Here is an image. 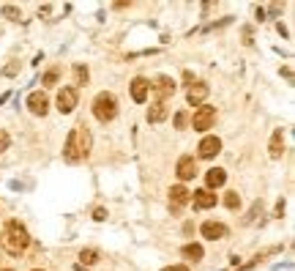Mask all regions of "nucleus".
<instances>
[{"label": "nucleus", "instance_id": "nucleus-1", "mask_svg": "<svg viewBox=\"0 0 295 271\" xmlns=\"http://www.w3.org/2000/svg\"><path fill=\"white\" fill-rule=\"evenodd\" d=\"M90 154V132L88 126H74L71 134H68L66 146H63V159H66L68 164H77L79 159H85Z\"/></svg>", "mask_w": 295, "mask_h": 271}, {"label": "nucleus", "instance_id": "nucleus-2", "mask_svg": "<svg viewBox=\"0 0 295 271\" xmlns=\"http://www.w3.org/2000/svg\"><path fill=\"white\" fill-rule=\"evenodd\" d=\"M0 244H3V250L8 252V255H22V252L27 250V244H30V236H27V230L22 228L16 219H11V222L3 228Z\"/></svg>", "mask_w": 295, "mask_h": 271}, {"label": "nucleus", "instance_id": "nucleus-3", "mask_svg": "<svg viewBox=\"0 0 295 271\" xmlns=\"http://www.w3.org/2000/svg\"><path fill=\"white\" fill-rule=\"evenodd\" d=\"M93 115L96 120H101V124H109V120H115V115H118V99H115L112 94H98L93 99Z\"/></svg>", "mask_w": 295, "mask_h": 271}, {"label": "nucleus", "instance_id": "nucleus-4", "mask_svg": "<svg viewBox=\"0 0 295 271\" xmlns=\"http://www.w3.org/2000/svg\"><path fill=\"white\" fill-rule=\"evenodd\" d=\"M213 124H216V107H211V104H202L192 118L194 132H208Z\"/></svg>", "mask_w": 295, "mask_h": 271}, {"label": "nucleus", "instance_id": "nucleus-5", "mask_svg": "<svg viewBox=\"0 0 295 271\" xmlns=\"http://www.w3.org/2000/svg\"><path fill=\"white\" fill-rule=\"evenodd\" d=\"M175 88H178V85H175V80H172V77H156L153 85H150L156 102H164L167 96H172V94H175Z\"/></svg>", "mask_w": 295, "mask_h": 271}, {"label": "nucleus", "instance_id": "nucleus-6", "mask_svg": "<svg viewBox=\"0 0 295 271\" xmlns=\"http://www.w3.org/2000/svg\"><path fill=\"white\" fill-rule=\"evenodd\" d=\"M77 88H71V85H66V88L57 90V110H60L63 115H68L74 107H77Z\"/></svg>", "mask_w": 295, "mask_h": 271}, {"label": "nucleus", "instance_id": "nucleus-7", "mask_svg": "<svg viewBox=\"0 0 295 271\" xmlns=\"http://www.w3.org/2000/svg\"><path fill=\"white\" fill-rule=\"evenodd\" d=\"M197 151H200V159H213L219 151H222V140H219L216 134H208V137H202V140H200Z\"/></svg>", "mask_w": 295, "mask_h": 271}, {"label": "nucleus", "instance_id": "nucleus-8", "mask_svg": "<svg viewBox=\"0 0 295 271\" xmlns=\"http://www.w3.org/2000/svg\"><path fill=\"white\" fill-rule=\"evenodd\" d=\"M200 233H202V238H208V241H219V238H224V236H227V228H224L222 222L208 219V222H202Z\"/></svg>", "mask_w": 295, "mask_h": 271}, {"label": "nucleus", "instance_id": "nucleus-9", "mask_svg": "<svg viewBox=\"0 0 295 271\" xmlns=\"http://www.w3.org/2000/svg\"><path fill=\"white\" fill-rule=\"evenodd\" d=\"M189 200H192V192H189L183 184H178V186L170 189V206H172V211H181Z\"/></svg>", "mask_w": 295, "mask_h": 271}, {"label": "nucleus", "instance_id": "nucleus-10", "mask_svg": "<svg viewBox=\"0 0 295 271\" xmlns=\"http://www.w3.org/2000/svg\"><path fill=\"white\" fill-rule=\"evenodd\" d=\"M148 94H150V82L145 77H134V80H131V99H134L137 104H145Z\"/></svg>", "mask_w": 295, "mask_h": 271}, {"label": "nucleus", "instance_id": "nucleus-11", "mask_svg": "<svg viewBox=\"0 0 295 271\" xmlns=\"http://www.w3.org/2000/svg\"><path fill=\"white\" fill-rule=\"evenodd\" d=\"M175 172H178L181 181H192V178L197 176V159L194 156H181V159H178Z\"/></svg>", "mask_w": 295, "mask_h": 271}, {"label": "nucleus", "instance_id": "nucleus-12", "mask_svg": "<svg viewBox=\"0 0 295 271\" xmlns=\"http://www.w3.org/2000/svg\"><path fill=\"white\" fill-rule=\"evenodd\" d=\"M27 110H30L33 115H47V110H49V99L41 94V90H33V94L27 96Z\"/></svg>", "mask_w": 295, "mask_h": 271}, {"label": "nucleus", "instance_id": "nucleus-13", "mask_svg": "<svg viewBox=\"0 0 295 271\" xmlns=\"http://www.w3.org/2000/svg\"><path fill=\"white\" fill-rule=\"evenodd\" d=\"M268 154H271V159H282V154H285V132L282 129H276L274 134H271Z\"/></svg>", "mask_w": 295, "mask_h": 271}, {"label": "nucleus", "instance_id": "nucleus-14", "mask_svg": "<svg viewBox=\"0 0 295 271\" xmlns=\"http://www.w3.org/2000/svg\"><path fill=\"white\" fill-rule=\"evenodd\" d=\"M192 203H194V208H213L216 206V194L213 192H208V189H200V192H194L192 194Z\"/></svg>", "mask_w": 295, "mask_h": 271}, {"label": "nucleus", "instance_id": "nucleus-15", "mask_svg": "<svg viewBox=\"0 0 295 271\" xmlns=\"http://www.w3.org/2000/svg\"><path fill=\"white\" fill-rule=\"evenodd\" d=\"M224 181H227V172H224L222 167H211V170L205 172L208 192H211V189H219V186H224Z\"/></svg>", "mask_w": 295, "mask_h": 271}, {"label": "nucleus", "instance_id": "nucleus-16", "mask_svg": "<svg viewBox=\"0 0 295 271\" xmlns=\"http://www.w3.org/2000/svg\"><path fill=\"white\" fill-rule=\"evenodd\" d=\"M208 94H211V88H208L205 82H197L189 88V94H186V99H189V104H202V102L208 99Z\"/></svg>", "mask_w": 295, "mask_h": 271}, {"label": "nucleus", "instance_id": "nucleus-17", "mask_svg": "<svg viewBox=\"0 0 295 271\" xmlns=\"http://www.w3.org/2000/svg\"><path fill=\"white\" fill-rule=\"evenodd\" d=\"M167 118V104L164 102H153L148 107V124H161Z\"/></svg>", "mask_w": 295, "mask_h": 271}, {"label": "nucleus", "instance_id": "nucleus-18", "mask_svg": "<svg viewBox=\"0 0 295 271\" xmlns=\"http://www.w3.org/2000/svg\"><path fill=\"white\" fill-rule=\"evenodd\" d=\"M181 255L183 258H186V260H202V255H205V250H202V246L200 244H186V246H183V250H181Z\"/></svg>", "mask_w": 295, "mask_h": 271}, {"label": "nucleus", "instance_id": "nucleus-19", "mask_svg": "<svg viewBox=\"0 0 295 271\" xmlns=\"http://www.w3.org/2000/svg\"><path fill=\"white\" fill-rule=\"evenodd\" d=\"M79 260H82L79 266H85V268L93 266V263L98 260V250H90V246H88V250H82V252H79Z\"/></svg>", "mask_w": 295, "mask_h": 271}, {"label": "nucleus", "instance_id": "nucleus-20", "mask_svg": "<svg viewBox=\"0 0 295 271\" xmlns=\"http://www.w3.org/2000/svg\"><path fill=\"white\" fill-rule=\"evenodd\" d=\"M88 77H90L88 66H82V63H77V66H74V82H77V85H85V82H88Z\"/></svg>", "mask_w": 295, "mask_h": 271}, {"label": "nucleus", "instance_id": "nucleus-21", "mask_svg": "<svg viewBox=\"0 0 295 271\" xmlns=\"http://www.w3.org/2000/svg\"><path fill=\"white\" fill-rule=\"evenodd\" d=\"M224 206H227L230 211H235L241 206V194L238 192H227V194H224Z\"/></svg>", "mask_w": 295, "mask_h": 271}, {"label": "nucleus", "instance_id": "nucleus-22", "mask_svg": "<svg viewBox=\"0 0 295 271\" xmlns=\"http://www.w3.org/2000/svg\"><path fill=\"white\" fill-rule=\"evenodd\" d=\"M57 77H60V68L55 66V68H49V72L41 77V85H55V82H57Z\"/></svg>", "mask_w": 295, "mask_h": 271}, {"label": "nucleus", "instance_id": "nucleus-23", "mask_svg": "<svg viewBox=\"0 0 295 271\" xmlns=\"http://www.w3.org/2000/svg\"><path fill=\"white\" fill-rule=\"evenodd\" d=\"M0 11H3V16H5V20H11V22L19 20V8H16V6H3Z\"/></svg>", "mask_w": 295, "mask_h": 271}, {"label": "nucleus", "instance_id": "nucleus-24", "mask_svg": "<svg viewBox=\"0 0 295 271\" xmlns=\"http://www.w3.org/2000/svg\"><path fill=\"white\" fill-rule=\"evenodd\" d=\"M260 208H263V203H260V200H257V203L252 206V211H249V214L244 216V224H252V222H254V216H257V211H260Z\"/></svg>", "mask_w": 295, "mask_h": 271}, {"label": "nucleus", "instance_id": "nucleus-25", "mask_svg": "<svg viewBox=\"0 0 295 271\" xmlns=\"http://www.w3.org/2000/svg\"><path fill=\"white\" fill-rule=\"evenodd\" d=\"M186 124H189V115H186V112H178V115H175V126H178V129H183Z\"/></svg>", "mask_w": 295, "mask_h": 271}, {"label": "nucleus", "instance_id": "nucleus-26", "mask_svg": "<svg viewBox=\"0 0 295 271\" xmlns=\"http://www.w3.org/2000/svg\"><path fill=\"white\" fill-rule=\"evenodd\" d=\"M5 148H8V132H3V129H0V154H3Z\"/></svg>", "mask_w": 295, "mask_h": 271}, {"label": "nucleus", "instance_id": "nucleus-27", "mask_svg": "<svg viewBox=\"0 0 295 271\" xmlns=\"http://www.w3.org/2000/svg\"><path fill=\"white\" fill-rule=\"evenodd\" d=\"M93 219H96V222H104V219H107V208H96L93 211Z\"/></svg>", "mask_w": 295, "mask_h": 271}, {"label": "nucleus", "instance_id": "nucleus-28", "mask_svg": "<svg viewBox=\"0 0 295 271\" xmlns=\"http://www.w3.org/2000/svg\"><path fill=\"white\" fill-rule=\"evenodd\" d=\"M16 68H19V66H16V63H11V66H5V68H3V74H5V77H14Z\"/></svg>", "mask_w": 295, "mask_h": 271}, {"label": "nucleus", "instance_id": "nucleus-29", "mask_svg": "<svg viewBox=\"0 0 295 271\" xmlns=\"http://www.w3.org/2000/svg\"><path fill=\"white\" fill-rule=\"evenodd\" d=\"M285 214V200H279V203H276V211H274V216H282Z\"/></svg>", "mask_w": 295, "mask_h": 271}, {"label": "nucleus", "instance_id": "nucleus-30", "mask_svg": "<svg viewBox=\"0 0 295 271\" xmlns=\"http://www.w3.org/2000/svg\"><path fill=\"white\" fill-rule=\"evenodd\" d=\"M183 82H186V85H189V88H192V82H194V77H192V72H186V74H183Z\"/></svg>", "mask_w": 295, "mask_h": 271}, {"label": "nucleus", "instance_id": "nucleus-31", "mask_svg": "<svg viewBox=\"0 0 295 271\" xmlns=\"http://www.w3.org/2000/svg\"><path fill=\"white\" fill-rule=\"evenodd\" d=\"M164 271H189V268L186 266H167Z\"/></svg>", "mask_w": 295, "mask_h": 271}, {"label": "nucleus", "instance_id": "nucleus-32", "mask_svg": "<svg viewBox=\"0 0 295 271\" xmlns=\"http://www.w3.org/2000/svg\"><path fill=\"white\" fill-rule=\"evenodd\" d=\"M33 271H44V268H33Z\"/></svg>", "mask_w": 295, "mask_h": 271}, {"label": "nucleus", "instance_id": "nucleus-33", "mask_svg": "<svg viewBox=\"0 0 295 271\" xmlns=\"http://www.w3.org/2000/svg\"><path fill=\"white\" fill-rule=\"evenodd\" d=\"M3 271H11V268H3Z\"/></svg>", "mask_w": 295, "mask_h": 271}]
</instances>
